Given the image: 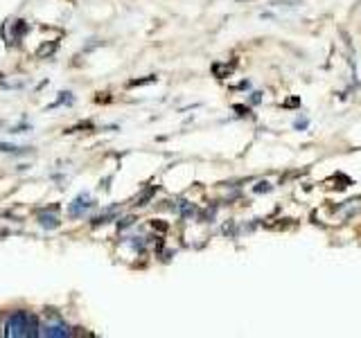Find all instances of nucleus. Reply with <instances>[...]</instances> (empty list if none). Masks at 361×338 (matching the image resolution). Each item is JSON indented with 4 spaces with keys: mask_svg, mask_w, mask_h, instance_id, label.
I'll use <instances>...</instances> for the list:
<instances>
[{
    "mask_svg": "<svg viewBox=\"0 0 361 338\" xmlns=\"http://www.w3.org/2000/svg\"><path fill=\"white\" fill-rule=\"evenodd\" d=\"M39 320L28 311H14L5 323V336L10 338H30L39 336Z\"/></svg>",
    "mask_w": 361,
    "mask_h": 338,
    "instance_id": "1",
    "label": "nucleus"
},
{
    "mask_svg": "<svg viewBox=\"0 0 361 338\" xmlns=\"http://www.w3.org/2000/svg\"><path fill=\"white\" fill-rule=\"evenodd\" d=\"M230 70H233V68L230 66H214V74H217V77H223V74H230Z\"/></svg>",
    "mask_w": 361,
    "mask_h": 338,
    "instance_id": "5",
    "label": "nucleus"
},
{
    "mask_svg": "<svg viewBox=\"0 0 361 338\" xmlns=\"http://www.w3.org/2000/svg\"><path fill=\"white\" fill-rule=\"evenodd\" d=\"M257 194H262V192H271V185L269 183H266V181H262V183H257L255 185V188H253Z\"/></svg>",
    "mask_w": 361,
    "mask_h": 338,
    "instance_id": "7",
    "label": "nucleus"
},
{
    "mask_svg": "<svg viewBox=\"0 0 361 338\" xmlns=\"http://www.w3.org/2000/svg\"><path fill=\"white\" fill-rule=\"evenodd\" d=\"M91 208H93V203H91L89 194H80V197H77L73 201V206H71V217H82V215L89 212Z\"/></svg>",
    "mask_w": 361,
    "mask_h": 338,
    "instance_id": "3",
    "label": "nucleus"
},
{
    "mask_svg": "<svg viewBox=\"0 0 361 338\" xmlns=\"http://www.w3.org/2000/svg\"><path fill=\"white\" fill-rule=\"evenodd\" d=\"M296 104H300V99H298V97H294V99H289V101H287V106H296Z\"/></svg>",
    "mask_w": 361,
    "mask_h": 338,
    "instance_id": "8",
    "label": "nucleus"
},
{
    "mask_svg": "<svg viewBox=\"0 0 361 338\" xmlns=\"http://www.w3.org/2000/svg\"><path fill=\"white\" fill-rule=\"evenodd\" d=\"M39 223L46 228V230H55V228H59V217L57 215H48V212H41L39 217Z\"/></svg>",
    "mask_w": 361,
    "mask_h": 338,
    "instance_id": "4",
    "label": "nucleus"
},
{
    "mask_svg": "<svg viewBox=\"0 0 361 338\" xmlns=\"http://www.w3.org/2000/svg\"><path fill=\"white\" fill-rule=\"evenodd\" d=\"M39 336H46V338H68L73 336V329L64 325V323H50V325H43L39 327Z\"/></svg>",
    "mask_w": 361,
    "mask_h": 338,
    "instance_id": "2",
    "label": "nucleus"
},
{
    "mask_svg": "<svg viewBox=\"0 0 361 338\" xmlns=\"http://www.w3.org/2000/svg\"><path fill=\"white\" fill-rule=\"evenodd\" d=\"M307 126H309V120H307V117H298V120L294 122V129H298V131H305Z\"/></svg>",
    "mask_w": 361,
    "mask_h": 338,
    "instance_id": "6",
    "label": "nucleus"
}]
</instances>
